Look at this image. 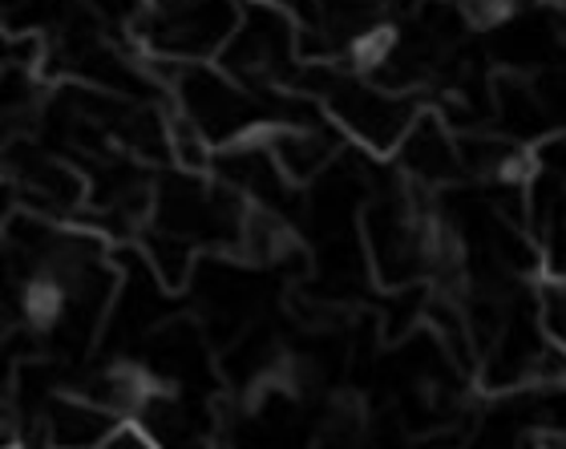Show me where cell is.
Listing matches in <instances>:
<instances>
[{
    "label": "cell",
    "mask_w": 566,
    "mask_h": 449,
    "mask_svg": "<svg viewBox=\"0 0 566 449\" xmlns=\"http://www.w3.org/2000/svg\"><path fill=\"white\" fill-rule=\"evenodd\" d=\"M295 94L316 97L332 126L368 158H392L424 114L417 94L389 90L368 73H353L328 61H307Z\"/></svg>",
    "instance_id": "cell-1"
},
{
    "label": "cell",
    "mask_w": 566,
    "mask_h": 449,
    "mask_svg": "<svg viewBox=\"0 0 566 449\" xmlns=\"http://www.w3.org/2000/svg\"><path fill=\"white\" fill-rule=\"evenodd\" d=\"M235 82L260 90V94H295L304 77V29L292 12L272 0H248L231 45L219 58Z\"/></svg>",
    "instance_id": "cell-2"
},
{
    "label": "cell",
    "mask_w": 566,
    "mask_h": 449,
    "mask_svg": "<svg viewBox=\"0 0 566 449\" xmlns=\"http://www.w3.org/2000/svg\"><path fill=\"white\" fill-rule=\"evenodd\" d=\"M248 0H154L134 41L146 58L175 65H214L231 45Z\"/></svg>",
    "instance_id": "cell-3"
},
{
    "label": "cell",
    "mask_w": 566,
    "mask_h": 449,
    "mask_svg": "<svg viewBox=\"0 0 566 449\" xmlns=\"http://www.w3.org/2000/svg\"><path fill=\"white\" fill-rule=\"evenodd\" d=\"M130 421L158 449H219V429H223L211 393L163 389V385H150Z\"/></svg>",
    "instance_id": "cell-4"
},
{
    "label": "cell",
    "mask_w": 566,
    "mask_h": 449,
    "mask_svg": "<svg viewBox=\"0 0 566 449\" xmlns=\"http://www.w3.org/2000/svg\"><path fill=\"white\" fill-rule=\"evenodd\" d=\"M227 438L235 449H312L316 421H307L304 401L275 380L248 393V401L231 417Z\"/></svg>",
    "instance_id": "cell-5"
},
{
    "label": "cell",
    "mask_w": 566,
    "mask_h": 449,
    "mask_svg": "<svg viewBox=\"0 0 566 449\" xmlns=\"http://www.w3.org/2000/svg\"><path fill=\"white\" fill-rule=\"evenodd\" d=\"M211 175L219 178L223 187L235 190V195H243L251 207H263V211L283 215V207L295 199V182L283 175V166L275 163V154L263 134L214 150Z\"/></svg>",
    "instance_id": "cell-6"
},
{
    "label": "cell",
    "mask_w": 566,
    "mask_h": 449,
    "mask_svg": "<svg viewBox=\"0 0 566 449\" xmlns=\"http://www.w3.org/2000/svg\"><path fill=\"white\" fill-rule=\"evenodd\" d=\"M392 158L401 166L405 182L417 190H441V187H453L458 178H465V166H461V150H458V130L437 109H424Z\"/></svg>",
    "instance_id": "cell-7"
},
{
    "label": "cell",
    "mask_w": 566,
    "mask_h": 449,
    "mask_svg": "<svg viewBox=\"0 0 566 449\" xmlns=\"http://www.w3.org/2000/svg\"><path fill=\"white\" fill-rule=\"evenodd\" d=\"M534 307H538L546 341L555 344L558 353H566V275H546L534 292Z\"/></svg>",
    "instance_id": "cell-8"
}]
</instances>
